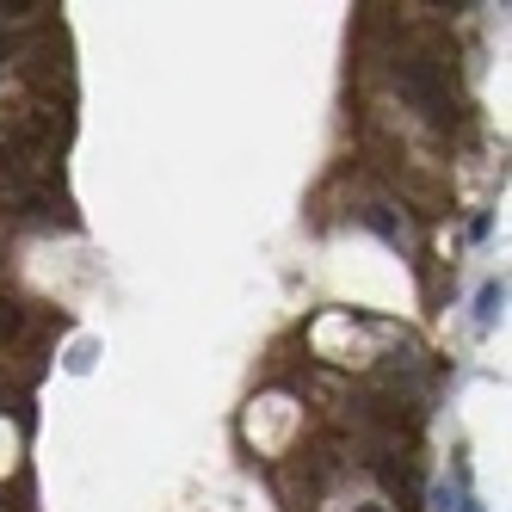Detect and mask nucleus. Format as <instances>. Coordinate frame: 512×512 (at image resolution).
Segmentation results:
<instances>
[{"instance_id":"obj_2","label":"nucleus","mask_w":512,"mask_h":512,"mask_svg":"<svg viewBox=\"0 0 512 512\" xmlns=\"http://www.w3.org/2000/svg\"><path fill=\"white\" fill-rule=\"evenodd\" d=\"M383 475V488L401 500V512H420V482H414V469H395V463H377Z\"/></svg>"},{"instance_id":"obj_3","label":"nucleus","mask_w":512,"mask_h":512,"mask_svg":"<svg viewBox=\"0 0 512 512\" xmlns=\"http://www.w3.org/2000/svg\"><path fill=\"white\" fill-rule=\"evenodd\" d=\"M500 303H506V284H500V278H494V284H482V297H475V327H494Z\"/></svg>"},{"instance_id":"obj_1","label":"nucleus","mask_w":512,"mask_h":512,"mask_svg":"<svg viewBox=\"0 0 512 512\" xmlns=\"http://www.w3.org/2000/svg\"><path fill=\"white\" fill-rule=\"evenodd\" d=\"M395 81H401V93H408L432 124H451V118H457V112H451V87L438 81L426 62H401V68H395Z\"/></svg>"},{"instance_id":"obj_4","label":"nucleus","mask_w":512,"mask_h":512,"mask_svg":"<svg viewBox=\"0 0 512 512\" xmlns=\"http://www.w3.org/2000/svg\"><path fill=\"white\" fill-rule=\"evenodd\" d=\"M25 334V309L13 297H0V340H19Z\"/></svg>"},{"instance_id":"obj_5","label":"nucleus","mask_w":512,"mask_h":512,"mask_svg":"<svg viewBox=\"0 0 512 512\" xmlns=\"http://www.w3.org/2000/svg\"><path fill=\"white\" fill-rule=\"evenodd\" d=\"M358 512H389V506H358Z\"/></svg>"}]
</instances>
